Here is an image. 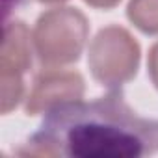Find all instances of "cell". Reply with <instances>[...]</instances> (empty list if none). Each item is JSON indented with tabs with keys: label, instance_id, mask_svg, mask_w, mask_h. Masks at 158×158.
<instances>
[{
	"label": "cell",
	"instance_id": "obj_1",
	"mask_svg": "<svg viewBox=\"0 0 158 158\" xmlns=\"http://www.w3.org/2000/svg\"><path fill=\"white\" fill-rule=\"evenodd\" d=\"M156 151L158 121L139 117L121 95L58 102L28 141V154L47 156L136 158Z\"/></svg>",
	"mask_w": 158,
	"mask_h": 158
}]
</instances>
